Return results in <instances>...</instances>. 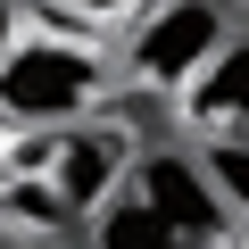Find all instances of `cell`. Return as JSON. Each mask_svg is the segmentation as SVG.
Instances as JSON below:
<instances>
[{
    "instance_id": "6da1fadb",
    "label": "cell",
    "mask_w": 249,
    "mask_h": 249,
    "mask_svg": "<svg viewBox=\"0 0 249 249\" xmlns=\"http://www.w3.org/2000/svg\"><path fill=\"white\" fill-rule=\"evenodd\" d=\"M108 91V58L75 34H25L0 58V116L9 133H67Z\"/></svg>"
},
{
    "instance_id": "7a4b0ae2",
    "label": "cell",
    "mask_w": 249,
    "mask_h": 249,
    "mask_svg": "<svg viewBox=\"0 0 249 249\" xmlns=\"http://www.w3.org/2000/svg\"><path fill=\"white\" fill-rule=\"evenodd\" d=\"M224 42H232V17L216 0H150L133 17V34H124V75L142 91H175L183 100Z\"/></svg>"
},
{
    "instance_id": "3957f363",
    "label": "cell",
    "mask_w": 249,
    "mask_h": 249,
    "mask_svg": "<svg viewBox=\"0 0 249 249\" xmlns=\"http://www.w3.org/2000/svg\"><path fill=\"white\" fill-rule=\"evenodd\" d=\"M133 166H142V142H133V124H116V116H83V124H67L58 133V150H50V183L67 191V208L91 224L124 183H133Z\"/></svg>"
},
{
    "instance_id": "277c9868",
    "label": "cell",
    "mask_w": 249,
    "mask_h": 249,
    "mask_svg": "<svg viewBox=\"0 0 249 249\" xmlns=\"http://www.w3.org/2000/svg\"><path fill=\"white\" fill-rule=\"evenodd\" d=\"M133 191H142L158 216H175L183 232H199V241H232V232H241V216H232V208H224V191L208 183L199 150H142Z\"/></svg>"
},
{
    "instance_id": "5b68a950",
    "label": "cell",
    "mask_w": 249,
    "mask_h": 249,
    "mask_svg": "<svg viewBox=\"0 0 249 249\" xmlns=\"http://www.w3.org/2000/svg\"><path fill=\"white\" fill-rule=\"evenodd\" d=\"M183 116H191V133H249V34H232L208 75L183 91Z\"/></svg>"
},
{
    "instance_id": "8992f818",
    "label": "cell",
    "mask_w": 249,
    "mask_h": 249,
    "mask_svg": "<svg viewBox=\"0 0 249 249\" xmlns=\"http://www.w3.org/2000/svg\"><path fill=\"white\" fill-rule=\"evenodd\" d=\"M91 249H232V241H199V232H183L175 216H158L133 183H124V191L91 216Z\"/></svg>"
},
{
    "instance_id": "52a82bcc",
    "label": "cell",
    "mask_w": 249,
    "mask_h": 249,
    "mask_svg": "<svg viewBox=\"0 0 249 249\" xmlns=\"http://www.w3.org/2000/svg\"><path fill=\"white\" fill-rule=\"evenodd\" d=\"M0 216H9L17 232H67V224H83V216L67 208V191H58L50 175H34V166H17L9 183H0Z\"/></svg>"
},
{
    "instance_id": "ba28073f",
    "label": "cell",
    "mask_w": 249,
    "mask_h": 249,
    "mask_svg": "<svg viewBox=\"0 0 249 249\" xmlns=\"http://www.w3.org/2000/svg\"><path fill=\"white\" fill-rule=\"evenodd\" d=\"M199 150V166H208V183L224 191V208L249 224V133H199L191 142Z\"/></svg>"
},
{
    "instance_id": "9c48e42d",
    "label": "cell",
    "mask_w": 249,
    "mask_h": 249,
    "mask_svg": "<svg viewBox=\"0 0 249 249\" xmlns=\"http://www.w3.org/2000/svg\"><path fill=\"white\" fill-rule=\"evenodd\" d=\"M50 25H133L150 0H42Z\"/></svg>"
},
{
    "instance_id": "30bf717a",
    "label": "cell",
    "mask_w": 249,
    "mask_h": 249,
    "mask_svg": "<svg viewBox=\"0 0 249 249\" xmlns=\"http://www.w3.org/2000/svg\"><path fill=\"white\" fill-rule=\"evenodd\" d=\"M34 249H91V224H83V232H75V224H67V232H34Z\"/></svg>"
},
{
    "instance_id": "8fae6325",
    "label": "cell",
    "mask_w": 249,
    "mask_h": 249,
    "mask_svg": "<svg viewBox=\"0 0 249 249\" xmlns=\"http://www.w3.org/2000/svg\"><path fill=\"white\" fill-rule=\"evenodd\" d=\"M17 42H25V17H17V9H9V0H0V58H9V50H17Z\"/></svg>"
},
{
    "instance_id": "7c38bea8",
    "label": "cell",
    "mask_w": 249,
    "mask_h": 249,
    "mask_svg": "<svg viewBox=\"0 0 249 249\" xmlns=\"http://www.w3.org/2000/svg\"><path fill=\"white\" fill-rule=\"evenodd\" d=\"M0 150H9V116H0Z\"/></svg>"
},
{
    "instance_id": "4fadbf2b",
    "label": "cell",
    "mask_w": 249,
    "mask_h": 249,
    "mask_svg": "<svg viewBox=\"0 0 249 249\" xmlns=\"http://www.w3.org/2000/svg\"><path fill=\"white\" fill-rule=\"evenodd\" d=\"M241 34H249V0H241Z\"/></svg>"
},
{
    "instance_id": "5bb4252c",
    "label": "cell",
    "mask_w": 249,
    "mask_h": 249,
    "mask_svg": "<svg viewBox=\"0 0 249 249\" xmlns=\"http://www.w3.org/2000/svg\"><path fill=\"white\" fill-rule=\"evenodd\" d=\"M232 249H249V224H241V241H232Z\"/></svg>"
}]
</instances>
